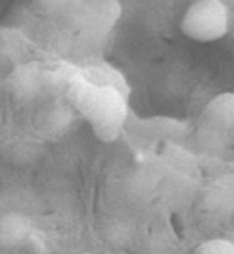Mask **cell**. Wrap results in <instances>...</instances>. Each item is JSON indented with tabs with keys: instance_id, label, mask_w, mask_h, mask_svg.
<instances>
[{
	"instance_id": "6da1fadb",
	"label": "cell",
	"mask_w": 234,
	"mask_h": 254,
	"mask_svg": "<svg viewBox=\"0 0 234 254\" xmlns=\"http://www.w3.org/2000/svg\"><path fill=\"white\" fill-rule=\"evenodd\" d=\"M181 28L187 38L195 42L220 40L229 32L228 7L222 0H196L185 12Z\"/></svg>"
},
{
	"instance_id": "7a4b0ae2",
	"label": "cell",
	"mask_w": 234,
	"mask_h": 254,
	"mask_svg": "<svg viewBox=\"0 0 234 254\" xmlns=\"http://www.w3.org/2000/svg\"><path fill=\"white\" fill-rule=\"evenodd\" d=\"M30 233V225L27 218L10 213L0 219V243L5 246L21 244Z\"/></svg>"
},
{
	"instance_id": "3957f363",
	"label": "cell",
	"mask_w": 234,
	"mask_h": 254,
	"mask_svg": "<svg viewBox=\"0 0 234 254\" xmlns=\"http://www.w3.org/2000/svg\"><path fill=\"white\" fill-rule=\"evenodd\" d=\"M193 254H234V243L224 238H214L201 243Z\"/></svg>"
}]
</instances>
